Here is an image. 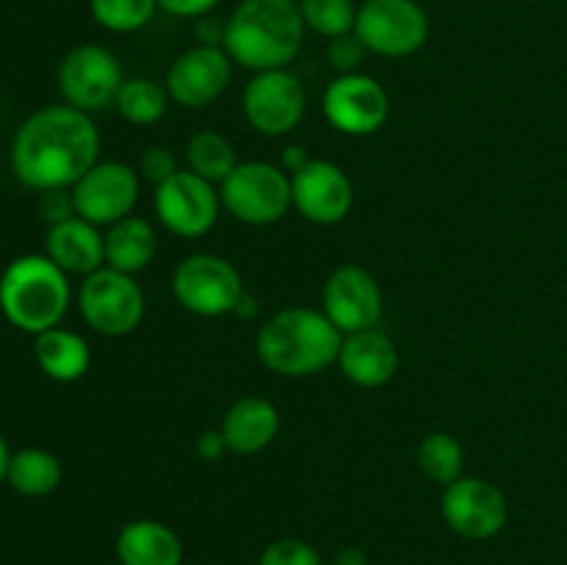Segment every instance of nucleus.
I'll use <instances>...</instances> for the list:
<instances>
[{"label": "nucleus", "instance_id": "20e7f679", "mask_svg": "<svg viewBox=\"0 0 567 565\" xmlns=\"http://www.w3.org/2000/svg\"><path fill=\"white\" fill-rule=\"evenodd\" d=\"M70 308V280L48 255H22L0 277V310L22 332L53 330Z\"/></svg>", "mask_w": 567, "mask_h": 565}, {"label": "nucleus", "instance_id": "72a5a7b5", "mask_svg": "<svg viewBox=\"0 0 567 565\" xmlns=\"http://www.w3.org/2000/svg\"><path fill=\"white\" fill-rule=\"evenodd\" d=\"M221 0H158V9L166 14L186 17V20H199V17L210 14Z\"/></svg>", "mask_w": 567, "mask_h": 565}, {"label": "nucleus", "instance_id": "7c9ffc66", "mask_svg": "<svg viewBox=\"0 0 567 565\" xmlns=\"http://www.w3.org/2000/svg\"><path fill=\"white\" fill-rule=\"evenodd\" d=\"M365 55H369V50H365V44L360 42L354 31L330 39V44H327V64H330L338 75H352V72H360Z\"/></svg>", "mask_w": 567, "mask_h": 565}, {"label": "nucleus", "instance_id": "c85d7f7f", "mask_svg": "<svg viewBox=\"0 0 567 565\" xmlns=\"http://www.w3.org/2000/svg\"><path fill=\"white\" fill-rule=\"evenodd\" d=\"M94 22L111 33L142 31L158 11V0H89Z\"/></svg>", "mask_w": 567, "mask_h": 565}, {"label": "nucleus", "instance_id": "4c0bfd02", "mask_svg": "<svg viewBox=\"0 0 567 565\" xmlns=\"http://www.w3.org/2000/svg\"><path fill=\"white\" fill-rule=\"evenodd\" d=\"M9 463H11V452L9 446H6V438L0 435V482H3L6 474H9Z\"/></svg>", "mask_w": 567, "mask_h": 565}, {"label": "nucleus", "instance_id": "4be33fe9", "mask_svg": "<svg viewBox=\"0 0 567 565\" xmlns=\"http://www.w3.org/2000/svg\"><path fill=\"white\" fill-rule=\"evenodd\" d=\"M155 249L158 238L144 216H125L105 233V266L125 275L147 269L150 260L155 258Z\"/></svg>", "mask_w": 567, "mask_h": 565}, {"label": "nucleus", "instance_id": "cd10ccee", "mask_svg": "<svg viewBox=\"0 0 567 565\" xmlns=\"http://www.w3.org/2000/svg\"><path fill=\"white\" fill-rule=\"evenodd\" d=\"M299 11L308 31L324 37L327 42L354 31L358 3L354 0H299Z\"/></svg>", "mask_w": 567, "mask_h": 565}, {"label": "nucleus", "instance_id": "e433bc0d", "mask_svg": "<svg viewBox=\"0 0 567 565\" xmlns=\"http://www.w3.org/2000/svg\"><path fill=\"white\" fill-rule=\"evenodd\" d=\"M336 565H369L365 554L360 548H343L336 557Z\"/></svg>", "mask_w": 567, "mask_h": 565}, {"label": "nucleus", "instance_id": "473e14b6", "mask_svg": "<svg viewBox=\"0 0 567 565\" xmlns=\"http://www.w3.org/2000/svg\"><path fill=\"white\" fill-rule=\"evenodd\" d=\"M39 214H42V219L50 222V225H59V222L78 216L75 199H72V188H50V192H42V199H39Z\"/></svg>", "mask_w": 567, "mask_h": 565}, {"label": "nucleus", "instance_id": "dca6fc26", "mask_svg": "<svg viewBox=\"0 0 567 565\" xmlns=\"http://www.w3.org/2000/svg\"><path fill=\"white\" fill-rule=\"evenodd\" d=\"M233 78V59L219 44H194L172 61L166 92L183 109H205L225 94Z\"/></svg>", "mask_w": 567, "mask_h": 565}, {"label": "nucleus", "instance_id": "c9c22d12", "mask_svg": "<svg viewBox=\"0 0 567 565\" xmlns=\"http://www.w3.org/2000/svg\"><path fill=\"white\" fill-rule=\"evenodd\" d=\"M308 153H305L302 147H299V144H291V147H286L282 150V170L288 172V175H293V172H299L302 170L305 164H308Z\"/></svg>", "mask_w": 567, "mask_h": 565}, {"label": "nucleus", "instance_id": "6e6552de", "mask_svg": "<svg viewBox=\"0 0 567 565\" xmlns=\"http://www.w3.org/2000/svg\"><path fill=\"white\" fill-rule=\"evenodd\" d=\"M78 308L94 332L109 338L131 336L144 319V291L133 275L111 266L83 277L78 288Z\"/></svg>", "mask_w": 567, "mask_h": 565}, {"label": "nucleus", "instance_id": "393cba45", "mask_svg": "<svg viewBox=\"0 0 567 565\" xmlns=\"http://www.w3.org/2000/svg\"><path fill=\"white\" fill-rule=\"evenodd\" d=\"M186 164L194 175H199L208 183H225L230 172L238 166L236 147L230 138L216 131H199L188 138L186 144Z\"/></svg>", "mask_w": 567, "mask_h": 565}, {"label": "nucleus", "instance_id": "39448f33", "mask_svg": "<svg viewBox=\"0 0 567 565\" xmlns=\"http://www.w3.org/2000/svg\"><path fill=\"white\" fill-rule=\"evenodd\" d=\"M219 199L244 225H275L293 208L291 175L266 161H244L219 186Z\"/></svg>", "mask_w": 567, "mask_h": 565}, {"label": "nucleus", "instance_id": "4468645a", "mask_svg": "<svg viewBox=\"0 0 567 565\" xmlns=\"http://www.w3.org/2000/svg\"><path fill=\"white\" fill-rule=\"evenodd\" d=\"M142 183L122 161H97L81 181L72 186L75 214L97 227H111L133 214Z\"/></svg>", "mask_w": 567, "mask_h": 565}, {"label": "nucleus", "instance_id": "f704fd0d", "mask_svg": "<svg viewBox=\"0 0 567 565\" xmlns=\"http://www.w3.org/2000/svg\"><path fill=\"white\" fill-rule=\"evenodd\" d=\"M225 452H227V443L225 438H221V430H208L199 435L197 454L203 460H219Z\"/></svg>", "mask_w": 567, "mask_h": 565}, {"label": "nucleus", "instance_id": "bb28decb", "mask_svg": "<svg viewBox=\"0 0 567 565\" xmlns=\"http://www.w3.org/2000/svg\"><path fill=\"white\" fill-rule=\"evenodd\" d=\"M419 469L435 485H452L465 471V449L452 432H430L419 446Z\"/></svg>", "mask_w": 567, "mask_h": 565}, {"label": "nucleus", "instance_id": "f3484780", "mask_svg": "<svg viewBox=\"0 0 567 565\" xmlns=\"http://www.w3.org/2000/svg\"><path fill=\"white\" fill-rule=\"evenodd\" d=\"M293 208L313 225H338L349 216L354 188L347 172L324 158H310L291 175Z\"/></svg>", "mask_w": 567, "mask_h": 565}, {"label": "nucleus", "instance_id": "412c9836", "mask_svg": "<svg viewBox=\"0 0 567 565\" xmlns=\"http://www.w3.org/2000/svg\"><path fill=\"white\" fill-rule=\"evenodd\" d=\"M116 557L122 565H181L183 543L175 530L161 521L138 518L116 535Z\"/></svg>", "mask_w": 567, "mask_h": 565}, {"label": "nucleus", "instance_id": "f03ea898", "mask_svg": "<svg viewBox=\"0 0 567 565\" xmlns=\"http://www.w3.org/2000/svg\"><path fill=\"white\" fill-rule=\"evenodd\" d=\"M299 0H241L225 22L221 48L252 72L282 70L305 42Z\"/></svg>", "mask_w": 567, "mask_h": 565}, {"label": "nucleus", "instance_id": "423d86ee", "mask_svg": "<svg viewBox=\"0 0 567 565\" xmlns=\"http://www.w3.org/2000/svg\"><path fill=\"white\" fill-rule=\"evenodd\" d=\"M354 33L365 50L382 59H408L430 39V17L419 0H363Z\"/></svg>", "mask_w": 567, "mask_h": 565}, {"label": "nucleus", "instance_id": "9b49d317", "mask_svg": "<svg viewBox=\"0 0 567 565\" xmlns=\"http://www.w3.org/2000/svg\"><path fill=\"white\" fill-rule=\"evenodd\" d=\"M321 111L338 133L363 138L385 125L391 114V100L377 78L352 72V75H338L324 89Z\"/></svg>", "mask_w": 567, "mask_h": 565}, {"label": "nucleus", "instance_id": "2f4dec72", "mask_svg": "<svg viewBox=\"0 0 567 565\" xmlns=\"http://www.w3.org/2000/svg\"><path fill=\"white\" fill-rule=\"evenodd\" d=\"M138 172H142L144 181L161 186L164 181H169L177 172V161L172 155V150L166 147H147L142 153V161H138Z\"/></svg>", "mask_w": 567, "mask_h": 565}, {"label": "nucleus", "instance_id": "7ed1b4c3", "mask_svg": "<svg viewBox=\"0 0 567 565\" xmlns=\"http://www.w3.org/2000/svg\"><path fill=\"white\" fill-rule=\"evenodd\" d=\"M343 332L327 319L324 310L286 308L277 310L258 330L260 363L280 377L321 374L338 363Z\"/></svg>", "mask_w": 567, "mask_h": 565}, {"label": "nucleus", "instance_id": "b1692460", "mask_svg": "<svg viewBox=\"0 0 567 565\" xmlns=\"http://www.w3.org/2000/svg\"><path fill=\"white\" fill-rule=\"evenodd\" d=\"M61 474H64V471H61V460L55 458L53 452L31 446L11 454L6 480H9V485L14 487L17 493H22V496L39 499L48 496V493H53L55 487H59Z\"/></svg>", "mask_w": 567, "mask_h": 565}, {"label": "nucleus", "instance_id": "aec40b11", "mask_svg": "<svg viewBox=\"0 0 567 565\" xmlns=\"http://www.w3.org/2000/svg\"><path fill=\"white\" fill-rule=\"evenodd\" d=\"M219 430L227 443V452L258 454L280 432V413H277V408L269 399L244 397L230 404Z\"/></svg>", "mask_w": 567, "mask_h": 565}, {"label": "nucleus", "instance_id": "f8f14e48", "mask_svg": "<svg viewBox=\"0 0 567 565\" xmlns=\"http://www.w3.org/2000/svg\"><path fill=\"white\" fill-rule=\"evenodd\" d=\"M441 513L452 532L468 541H487L507 526L509 504L502 487L482 476H460L443 487Z\"/></svg>", "mask_w": 567, "mask_h": 565}, {"label": "nucleus", "instance_id": "c756f323", "mask_svg": "<svg viewBox=\"0 0 567 565\" xmlns=\"http://www.w3.org/2000/svg\"><path fill=\"white\" fill-rule=\"evenodd\" d=\"M258 565H321L319 552L299 537H280L260 554Z\"/></svg>", "mask_w": 567, "mask_h": 565}, {"label": "nucleus", "instance_id": "ddd939ff", "mask_svg": "<svg viewBox=\"0 0 567 565\" xmlns=\"http://www.w3.org/2000/svg\"><path fill=\"white\" fill-rule=\"evenodd\" d=\"M219 194L214 183L192 170H177L169 181L155 186V214L161 225L181 238H199L219 219Z\"/></svg>", "mask_w": 567, "mask_h": 565}, {"label": "nucleus", "instance_id": "2eb2a0df", "mask_svg": "<svg viewBox=\"0 0 567 565\" xmlns=\"http://www.w3.org/2000/svg\"><path fill=\"white\" fill-rule=\"evenodd\" d=\"M321 310L343 336H352V332L380 325L385 299H382L380 282L369 269L347 264L338 266L327 277L324 291H321Z\"/></svg>", "mask_w": 567, "mask_h": 565}, {"label": "nucleus", "instance_id": "a211bd4d", "mask_svg": "<svg viewBox=\"0 0 567 565\" xmlns=\"http://www.w3.org/2000/svg\"><path fill=\"white\" fill-rule=\"evenodd\" d=\"M338 366L343 377L360 388H382L396 377L399 371V349L388 332L360 330L352 336H343Z\"/></svg>", "mask_w": 567, "mask_h": 565}, {"label": "nucleus", "instance_id": "9d476101", "mask_svg": "<svg viewBox=\"0 0 567 565\" xmlns=\"http://www.w3.org/2000/svg\"><path fill=\"white\" fill-rule=\"evenodd\" d=\"M308 97L305 86L288 66L255 72L244 89V116L260 136H286L302 122Z\"/></svg>", "mask_w": 567, "mask_h": 565}, {"label": "nucleus", "instance_id": "1a4fd4ad", "mask_svg": "<svg viewBox=\"0 0 567 565\" xmlns=\"http://www.w3.org/2000/svg\"><path fill=\"white\" fill-rule=\"evenodd\" d=\"M122 83L125 75L120 59L103 44H78L59 66V89L66 105L86 114L116 103Z\"/></svg>", "mask_w": 567, "mask_h": 565}, {"label": "nucleus", "instance_id": "5701e85b", "mask_svg": "<svg viewBox=\"0 0 567 565\" xmlns=\"http://www.w3.org/2000/svg\"><path fill=\"white\" fill-rule=\"evenodd\" d=\"M37 363L50 380L55 382H75L92 366V349H89L86 338L78 332L64 330V327H53L37 336Z\"/></svg>", "mask_w": 567, "mask_h": 565}, {"label": "nucleus", "instance_id": "6ab92c4d", "mask_svg": "<svg viewBox=\"0 0 567 565\" xmlns=\"http://www.w3.org/2000/svg\"><path fill=\"white\" fill-rule=\"evenodd\" d=\"M44 247H48V258L66 275L86 277L105 266V236H100L97 225L81 216L50 225Z\"/></svg>", "mask_w": 567, "mask_h": 565}, {"label": "nucleus", "instance_id": "a878e982", "mask_svg": "<svg viewBox=\"0 0 567 565\" xmlns=\"http://www.w3.org/2000/svg\"><path fill=\"white\" fill-rule=\"evenodd\" d=\"M169 92L153 78H125L116 94V111L133 125H155L169 109Z\"/></svg>", "mask_w": 567, "mask_h": 565}, {"label": "nucleus", "instance_id": "0eeeda50", "mask_svg": "<svg viewBox=\"0 0 567 565\" xmlns=\"http://www.w3.org/2000/svg\"><path fill=\"white\" fill-rule=\"evenodd\" d=\"M172 294L188 314L216 319V316L236 314L244 297V282L227 258L197 253L177 264L172 275Z\"/></svg>", "mask_w": 567, "mask_h": 565}, {"label": "nucleus", "instance_id": "f257e3e1", "mask_svg": "<svg viewBox=\"0 0 567 565\" xmlns=\"http://www.w3.org/2000/svg\"><path fill=\"white\" fill-rule=\"evenodd\" d=\"M100 155L97 125L86 111L50 105L28 116L11 142V170L37 192L72 188Z\"/></svg>", "mask_w": 567, "mask_h": 565}]
</instances>
